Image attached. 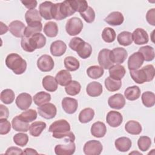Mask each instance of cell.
<instances>
[{
    "label": "cell",
    "mask_w": 155,
    "mask_h": 155,
    "mask_svg": "<svg viewBox=\"0 0 155 155\" xmlns=\"http://www.w3.org/2000/svg\"><path fill=\"white\" fill-rule=\"evenodd\" d=\"M94 116V111L91 108L83 109L79 114V120L81 123L86 124L90 122Z\"/></svg>",
    "instance_id": "8d00e7d4"
},
{
    "label": "cell",
    "mask_w": 155,
    "mask_h": 155,
    "mask_svg": "<svg viewBox=\"0 0 155 155\" xmlns=\"http://www.w3.org/2000/svg\"><path fill=\"white\" fill-rule=\"evenodd\" d=\"M83 28V23L81 19L77 17L69 19L65 25V30L70 36H76L79 34Z\"/></svg>",
    "instance_id": "3957f363"
},
{
    "label": "cell",
    "mask_w": 155,
    "mask_h": 155,
    "mask_svg": "<svg viewBox=\"0 0 155 155\" xmlns=\"http://www.w3.org/2000/svg\"><path fill=\"white\" fill-rule=\"evenodd\" d=\"M108 70L110 77L117 81H120L126 73L124 67L119 64L113 65Z\"/></svg>",
    "instance_id": "7402d4cb"
},
{
    "label": "cell",
    "mask_w": 155,
    "mask_h": 155,
    "mask_svg": "<svg viewBox=\"0 0 155 155\" xmlns=\"http://www.w3.org/2000/svg\"><path fill=\"white\" fill-rule=\"evenodd\" d=\"M25 19L27 24L41 22L42 17L38 10H28L25 14Z\"/></svg>",
    "instance_id": "e575fe53"
},
{
    "label": "cell",
    "mask_w": 155,
    "mask_h": 155,
    "mask_svg": "<svg viewBox=\"0 0 155 155\" xmlns=\"http://www.w3.org/2000/svg\"><path fill=\"white\" fill-rule=\"evenodd\" d=\"M104 73L103 68L98 65L89 67L87 70V74L89 78L94 79H99L103 76Z\"/></svg>",
    "instance_id": "b9f144b4"
},
{
    "label": "cell",
    "mask_w": 155,
    "mask_h": 155,
    "mask_svg": "<svg viewBox=\"0 0 155 155\" xmlns=\"http://www.w3.org/2000/svg\"><path fill=\"white\" fill-rule=\"evenodd\" d=\"M25 24L21 21L15 20L11 22L8 26L10 32L16 38H22L25 29Z\"/></svg>",
    "instance_id": "7c38bea8"
},
{
    "label": "cell",
    "mask_w": 155,
    "mask_h": 155,
    "mask_svg": "<svg viewBox=\"0 0 155 155\" xmlns=\"http://www.w3.org/2000/svg\"><path fill=\"white\" fill-rule=\"evenodd\" d=\"M127 56V50L122 47H116L112 50L110 53V58L113 64H120L123 63Z\"/></svg>",
    "instance_id": "52a82bcc"
},
{
    "label": "cell",
    "mask_w": 155,
    "mask_h": 155,
    "mask_svg": "<svg viewBox=\"0 0 155 155\" xmlns=\"http://www.w3.org/2000/svg\"><path fill=\"white\" fill-rule=\"evenodd\" d=\"M62 107L64 111L68 114L74 113L78 107V102L76 99L66 97L62 100Z\"/></svg>",
    "instance_id": "5bb4252c"
},
{
    "label": "cell",
    "mask_w": 155,
    "mask_h": 155,
    "mask_svg": "<svg viewBox=\"0 0 155 155\" xmlns=\"http://www.w3.org/2000/svg\"><path fill=\"white\" fill-rule=\"evenodd\" d=\"M117 39L120 45L128 46L133 42L132 33L127 31H122L117 35Z\"/></svg>",
    "instance_id": "ab89813d"
},
{
    "label": "cell",
    "mask_w": 155,
    "mask_h": 155,
    "mask_svg": "<svg viewBox=\"0 0 155 155\" xmlns=\"http://www.w3.org/2000/svg\"><path fill=\"white\" fill-rule=\"evenodd\" d=\"M54 63L53 58L48 54H43L37 60V67L42 72H48L53 70Z\"/></svg>",
    "instance_id": "8992f818"
},
{
    "label": "cell",
    "mask_w": 155,
    "mask_h": 155,
    "mask_svg": "<svg viewBox=\"0 0 155 155\" xmlns=\"http://www.w3.org/2000/svg\"><path fill=\"white\" fill-rule=\"evenodd\" d=\"M13 139L16 145L22 147L27 144L28 142V136L27 134L19 133L14 135Z\"/></svg>",
    "instance_id": "816d5d0a"
},
{
    "label": "cell",
    "mask_w": 155,
    "mask_h": 155,
    "mask_svg": "<svg viewBox=\"0 0 155 155\" xmlns=\"http://www.w3.org/2000/svg\"><path fill=\"white\" fill-rule=\"evenodd\" d=\"M42 84L45 90L49 92H54L58 89V83L55 79L52 76H45L42 81Z\"/></svg>",
    "instance_id": "484cf974"
},
{
    "label": "cell",
    "mask_w": 155,
    "mask_h": 155,
    "mask_svg": "<svg viewBox=\"0 0 155 155\" xmlns=\"http://www.w3.org/2000/svg\"><path fill=\"white\" fill-rule=\"evenodd\" d=\"M85 42L79 37L73 38L69 42V47L76 52L79 51L84 46Z\"/></svg>",
    "instance_id": "f907efd6"
},
{
    "label": "cell",
    "mask_w": 155,
    "mask_h": 155,
    "mask_svg": "<svg viewBox=\"0 0 155 155\" xmlns=\"http://www.w3.org/2000/svg\"><path fill=\"white\" fill-rule=\"evenodd\" d=\"M76 146L74 142H70L66 145L59 144L54 147V153L57 155H71L74 154Z\"/></svg>",
    "instance_id": "2e32d148"
},
{
    "label": "cell",
    "mask_w": 155,
    "mask_h": 155,
    "mask_svg": "<svg viewBox=\"0 0 155 155\" xmlns=\"http://www.w3.org/2000/svg\"><path fill=\"white\" fill-rule=\"evenodd\" d=\"M143 61L144 59L140 52L137 51L133 53L128 60V69L130 71L138 70L143 65Z\"/></svg>",
    "instance_id": "30bf717a"
},
{
    "label": "cell",
    "mask_w": 155,
    "mask_h": 155,
    "mask_svg": "<svg viewBox=\"0 0 155 155\" xmlns=\"http://www.w3.org/2000/svg\"><path fill=\"white\" fill-rule=\"evenodd\" d=\"M80 15L87 23H92L95 19V12L91 7H88L85 11L80 13Z\"/></svg>",
    "instance_id": "f5cc1de1"
},
{
    "label": "cell",
    "mask_w": 155,
    "mask_h": 155,
    "mask_svg": "<svg viewBox=\"0 0 155 155\" xmlns=\"http://www.w3.org/2000/svg\"><path fill=\"white\" fill-rule=\"evenodd\" d=\"M52 136L56 139H65V141L68 142H74L75 140L74 134L70 131H67L62 133H53Z\"/></svg>",
    "instance_id": "11a10c76"
},
{
    "label": "cell",
    "mask_w": 155,
    "mask_h": 155,
    "mask_svg": "<svg viewBox=\"0 0 155 155\" xmlns=\"http://www.w3.org/2000/svg\"><path fill=\"white\" fill-rule=\"evenodd\" d=\"M110 51L111 50L109 49L104 48L101 50L98 54V63L102 68L106 70L109 69L112 65H113V63L110 58Z\"/></svg>",
    "instance_id": "9c48e42d"
},
{
    "label": "cell",
    "mask_w": 155,
    "mask_h": 155,
    "mask_svg": "<svg viewBox=\"0 0 155 155\" xmlns=\"http://www.w3.org/2000/svg\"><path fill=\"white\" fill-rule=\"evenodd\" d=\"M73 10L76 12L82 13L88 8V3L85 0H68Z\"/></svg>",
    "instance_id": "ee69618b"
},
{
    "label": "cell",
    "mask_w": 155,
    "mask_h": 155,
    "mask_svg": "<svg viewBox=\"0 0 155 155\" xmlns=\"http://www.w3.org/2000/svg\"><path fill=\"white\" fill-rule=\"evenodd\" d=\"M105 88L109 91H116L119 90L122 86V82L111 78L110 76L107 78L104 82Z\"/></svg>",
    "instance_id": "60d3db41"
},
{
    "label": "cell",
    "mask_w": 155,
    "mask_h": 155,
    "mask_svg": "<svg viewBox=\"0 0 155 155\" xmlns=\"http://www.w3.org/2000/svg\"><path fill=\"white\" fill-rule=\"evenodd\" d=\"M22 154H38V153L35 149L27 148L23 151Z\"/></svg>",
    "instance_id": "e7e4bbea"
},
{
    "label": "cell",
    "mask_w": 155,
    "mask_h": 155,
    "mask_svg": "<svg viewBox=\"0 0 155 155\" xmlns=\"http://www.w3.org/2000/svg\"><path fill=\"white\" fill-rule=\"evenodd\" d=\"M141 99L143 105L146 107L150 108L155 104V94L153 92L147 91L143 93Z\"/></svg>",
    "instance_id": "f6af8a7d"
},
{
    "label": "cell",
    "mask_w": 155,
    "mask_h": 155,
    "mask_svg": "<svg viewBox=\"0 0 155 155\" xmlns=\"http://www.w3.org/2000/svg\"><path fill=\"white\" fill-rule=\"evenodd\" d=\"M103 150L101 142L96 140H91L87 142L84 146L83 151L86 155H99Z\"/></svg>",
    "instance_id": "277c9868"
},
{
    "label": "cell",
    "mask_w": 155,
    "mask_h": 155,
    "mask_svg": "<svg viewBox=\"0 0 155 155\" xmlns=\"http://www.w3.org/2000/svg\"><path fill=\"white\" fill-rule=\"evenodd\" d=\"M22 150L17 147H10L7 148L5 154H22Z\"/></svg>",
    "instance_id": "6125c7cd"
},
{
    "label": "cell",
    "mask_w": 155,
    "mask_h": 155,
    "mask_svg": "<svg viewBox=\"0 0 155 155\" xmlns=\"http://www.w3.org/2000/svg\"><path fill=\"white\" fill-rule=\"evenodd\" d=\"M91 53H92V47L89 43L86 42L84 46L82 47V48H81L79 51L77 52L79 56L84 59L89 58L91 56Z\"/></svg>",
    "instance_id": "db71d44e"
},
{
    "label": "cell",
    "mask_w": 155,
    "mask_h": 155,
    "mask_svg": "<svg viewBox=\"0 0 155 155\" xmlns=\"http://www.w3.org/2000/svg\"><path fill=\"white\" fill-rule=\"evenodd\" d=\"M15 103L20 110H26L32 103L31 96L27 93H22L16 97Z\"/></svg>",
    "instance_id": "8fae6325"
},
{
    "label": "cell",
    "mask_w": 155,
    "mask_h": 155,
    "mask_svg": "<svg viewBox=\"0 0 155 155\" xmlns=\"http://www.w3.org/2000/svg\"><path fill=\"white\" fill-rule=\"evenodd\" d=\"M106 121L110 127H117L122 123L123 117L118 111H110L107 114Z\"/></svg>",
    "instance_id": "e0dca14e"
},
{
    "label": "cell",
    "mask_w": 155,
    "mask_h": 155,
    "mask_svg": "<svg viewBox=\"0 0 155 155\" xmlns=\"http://www.w3.org/2000/svg\"><path fill=\"white\" fill-rule=\"evenodd\" d=\"M114 145L119 151L126 152L131 147L132 142L128 137H120L115 140Z\"/></svg>",
    "instance_id": "cb8c5ba5"
},
{
    "label": "cell",
    "mask_w": 155,
    "mask_h": 155,
    "mask_svg": "<svg viewBox=\"0 0 155 155\" xmlns=\"http://www.w3.org/2000/svg\"><path fill=\"white\" fill-rule=\"evenodd\" d=\"M104 21L110 25L116 26L120 25L123 23L124 18L120 12H113L105 18Z\"/></svg>",
    "instance_id": "ffe728a7"
},
{
    "label": "cell",
    "mask_w": 155,
    "mask_h": 155,
    "mask_svg": "<svg viewBox=\"0 0 155 155\" xmlns=\"http://www.w3.org/2000/svg\"><path fill=\"white\" fill-rule=\"evenodd\" d=\"M38 111L42 117L46 119H51L56 116L57 108L53 104L48 102L38 107Z\"/></svg>",
    "instance_id": "5b68a950"
},
{
    "label": "cell",
    "mask_w": 155,
    "mask_h": 155,
    "mask_svg": "<svg viewBox=\"0 0 155 155\" xmlns=\"http://www.w3.org/2000/svg\"><path fill=\"white\" fill-rule=\"evenodd\" d=\"M67 45L61 40L53 42L50 45V53L54 56H61L66 51Z\"/></svg>",
    "instance_id": "d6986e66"
},
{
    "label": "cell",
    "mask_w": 155,
    "mask_h": 155,
    "mask_svg": "<svg viewBox=\"0 0 155 155\" xmlns=\"http://www.w3.org/2000/svg\"><path fill=\"white\" fill-rule=\"evenodd\" d=\"M81 85L76 81H71L65 87V92L70 96H76L81 91Z\"/></svg>",
    "instance_id": "7bdbcfd3"
},
{
    "label": "cell",
    "mask_w": 155,
    "mask_h": 155,
    "mask_svg": "<svg viewBox=\"0 0 155 155\" xmlns=\"http://www.w3.org/2000/svg\"><path fill=\"white\" fill-rule=\"evenodd\" d=\"M75 12L71 8L68 0L53 4L51 10L53 19L61 21L73 15Z\"/></svg>",
    "instance_id": "7a4b0ae2"
},
{
    "label": "cell",
    "mask_w": 155,
    "mask_h": 155,
    "mask_svg": "<svg viewBox=\"0 0 155 155\" xmlns=\"http://www.w3.org/2000/svg\"><path fill=\"white\" fill-rule=\"evenodd\" d=\"M44 32L49 38H54L58 33V27L55 22L49 21L44 27Z\"/></svg>",
    "instance_id": "d590c367"
},
{
    "label": "cell",
    "mask_w": 155,
    "mask_h": 155,
    "mask_svg": "<svg viewBox=\"0 0 155 155\" xmlns=\"http://www.w3.org/2000/svg\"><path fill=\"white\" fill-rule=\"evenodd\" d=\"M15 93L11 89H5L2 90L0 94L1 101L5 104H12L15 99Z\"/></svg>",
    "instance_id": "bcb514c9"
},
{
    "label": "cell",
    "mask_w": 155,
    "mask_h": 155,
    "mask_svg": "<svg viewBox=\"0 0 155 155\" xmlns=\"http://www.w3.org/2000/svg\"><path fill=\"white\" fill-rule=\"evenodd\" d=\"M146 19L148 24L153 26L155 25V8H151L147 12Z\"/></svg>",
    "instance_id": "91938a15"
},
{
    "label": "cell",
    "mask_w": 155,
    "mask_h": 155,
    "mask_svg": "<svg viewBox=\"0 0 155 155\" xmlns=\"http://www.w3.org/2000/svg\"><path fill=\"white\" fill-rule=\"evenodd\" d=\"M151 140L146 136H140L137 140V145L139 149L142 151H147L151 147Z\"/></svg>",
    "instance_id": "681fc988"
},
{
    "label": "cell",
    "mask_w": 155,
    "mask_h": 155,
    "mask_svg": "<svg viewBox=\"0 0 155 155\" xmlns=\"http://www.w3.org/2000/svg\"><path fill=\"white\" fill-rule=\"evenodd\" d=\"M11 130L10 122L5 118L0 119V134L1 135L8 134Z\"/></svg>",
    "instance_id": "9f6ffc18"
},
{
    "label": "cell",
    "mask_w": 155,
    "mask_h": 155,
    "mask_svg": "<svg viewBox=\"0 0 155 155\" xmlns=\"http://www.w3.org/2000/svg\"><path fill=\"white\" fill-rule=\"evenodd\" d=\"M9 116V111L7 107L1 104L0 105V119L5 118L7 119Z\"/></svg>",
    "instance_id": "be15d7a7"
},
{
    "label": "cell",
    "mask_w": 155,
    "mask_h": 155,
    "mask_svg": "<svg viewBox=\"0 0 155 155\" xmlns=\"http://www.w3.org/2000/svg\"><path fill=\"white\" fill-rule=\"evenodd\" d=\"M51 100V95L47 92L41 91L37 93L33 96L34 103L38 107L48 103Z\"/></svg>",
    "instance_id": "836d02e7"
},
{
    "label": "cell",
    "mask_w": 155,
    "mask_h": 155,
    "mask_svg": "<svg viewBox=\"0 0 155 155\" xmlns=\"http://www.w3.org/2000/svg\"><path fill=\"white\" fill-rule=\"evenodd\" d=\"M0 24H1V35H3L5 33L7 32L8 30H9L8 27L4 24L2 22H0Z\"/></svg>",
    "instance_id": "03108f58"
},
{
    "label": "cell",
    "mask_w": 155,
    "mask_h": 155,
    "mask_svg": "<svg viewBox=\"0 0 155 155\" xmlns=\"http://www.w3.org/2000/svg\"><path fill=\"white\" fill-rule=\"evenodd\" d=\"M70 124L65 119H60L53 122L48 129V131L52 133H62L70 131Z\"/></svg>",
    "instance_id": "ba28073f"
},
{
    "label": "cell",
    "mask_w": 155,
    "mask_h": 155,
    "mask_svg": "<svg viewBox=\"0 0 155 155\" xmlns=\"http://www.w3.org/2000/svg\"><path fill=\"white\" fill-rule=\"evenodd\" d=\"M102 38L107 43L113 42L116 39V32L111 27H105L102 32Z\"/></svg>",
    "instance_id": "c3c4849f"
},
{
    "label": "cell",
    "mask_w": 155,
    "mask_h": 155,
    "mask_svg": "<svg viewBox=\"0 0 155 155\" xmlns=\"http://www.w3.org/2000/svg\"><path fill=\"white\" fill-rule=\"evenodd\" d=\"M132 39L134 42L137 45L147 44L149 41L147 32L141 28H137L133 31L132 33Z\"/></svg>",
    "instance_id": "4fadbf2b"
},
{
    "label": "cell",
    "mask_w": 155,
    "mask_h": 155,
    "mask_svg": "<svg viewBox=\"0 0 155 155\" xmlns=\"http://www.w3.org/2000/svg\"><path fill=\"white\" fill-rule=\"evenodd\" d=\"M64 66L67 70L70 71H74L79 69L80 67L79 61L74 57L67 56L64 61Z\"/></svg>",
    "instance_id": "74e56055"
},
{
    "label": "cell",
    "mask_w": 155,
    "mask_h": 155,
    "mask_svg": "<svg viewBox=\"0 0 155 155\" xmlns=\"http://www.w3.org/2000/svg\"><path fill=\"white\" fill-rule=\"evenodd\" d=\"M55 79L59 85L65 87L72 81L71 75L70 72L67 70H60L56 74Z\"/></svg>",
    "instance_id": "4316f807"
},
{
    "label": "cell",
    "mask_w": 155,
    "mask_h": 155,
    "mask_svg": "<svg viewBox=\"0 0 155 155\" xmlns=\"http://www.w3.org/2000/svg\"><path fill=\"white\" fill-rule=\"evenodd\" d=\"M103 91L102 85L96 81L89 83L86 88V91L88 96L91 97H97L100 96Z\"/></svg>",
    "instance_id": "d4e9b609"
},
{
    "label": "cell",
    "mask_w": 155,
    "mask_h": 155,
    "mask_svg": "<svg viewBox=\"0 0 155 155\" xmlns=\"http://www.w3.org/2000/svg\"><path fill=\"white\" fill-rule=\"evenodd\" d=\"M125 129L127 133L133 135H138L142 131V126L136 120H129L125 125Z\"/></svg>",
    "instance_id": "4dcf8cb0"
},
{
    "label": "cell",
    "mask_w": 155,
    "mask_h": 155,
    "mask_svg": "<svg viewBox=\"0 0 155 155\" xmlns=\"http://www.w3.org/2000/svg\"><path fill=\"white\" fill-rule=\"evenodd\" d=\"M138 51L142 54L144 59V61H147V62L151 61L154 58L155 53H154V48L150 45H145V46L141 47L139 49Z\"/></svg>",
    "instance_id": "f35d334b"
},
{
    "label": "cell",
    "mask_w": 155,
    "mask_h": 155,
    "mask_svg": "<svg viewBox=\"0 0 155 155\" xmlns=\"http://www.w3.org/2000/svg\"><path fill=\"white\" fill-rule=\"evenodd\" d=\"M130 74L132 79L138 84H142L147 82V76L143 68L140 70H130Z\"/></svg>",
    "instance_id": "f1b7e54d"
},
{
    "label": "cell",
    "mask_w": 155,
    "mask_h": 155,
    "mask_svg": "<svg viewBox=\"0 0 155 155\" xmlns=\"http://www.w3.org/2000/svg\"><path fill=\"white\" fill-rule=\"evenodd\" d=\"M21 45L22 48V49L27 51V52H33L34 51V50H33V48H31L29 41H28V37H25V36H23L21 39Z\"/></svg>",
    "instance_id": "680465c9"
},
{
    "label": "cell",
    "mask_w": 155,
    "mask_h": 155,
    "mask_svg": "<svg viewBox=\"0 0 155 155\" xmlns=\"http://www.w3.org/2000/svg\"><path fill=\"white\" fill-rule=\"evenodd\" d=\"M53 3L51 1H44L39 6V12L44 19L50 20L53 19L51 15V10Z\"/></svg>",
    "instance_id": "44dd1931"
},
{
    "label": "cell",
    "mask_w": 155,
    "mask_h": 155,
    "mask_svg": "<svg viewBox=\"0 0 155 155\" xmlns=\"http://www.w3.org/2000/svg\"><path fill=\"white\" fill-rule=\"evenodd\" d=\"M46 124L42 121H36L33 122L29 127L30 134L33 137L40 136L42 131L46 128Z\"/></svg>",
    "instance_id": "d6a6232c"
},
{
    "label": "cell",
    "mask_w": 155,
    "mask_h": 155,
    "mask_svg": "<svg viewBox=\"0 0 155 155\" xmlns=\"http://www.w3.org/2000/svg\"><path fill=\"white\" fill-rule=\"evenodd\" d=\"M108 104L111 108L120 110L125 106V99L122 94L116 93L108 98Z\"/></svg>",
    "instance_id": "9a60e30c"
},
{
    "label": "cell",
    "mask_w": 155,
    "mask_h": 155,
    "mask_svg": "<svg viewBox=\"0 0 155 155\" xmlns=\"http://www.w3.org/2000/svg\"><path fill=\"white\" fill-rule=\"evenodd\" d=\"M22 4L28 10L35 9L38 4V2L36 0H31V1H21Z\"/></svg>",
    "instance_id": "94428289"
},
{
    "label": "cell",
    "mask_w": 155,
    "mask_h": 155,
    "mask_svg": "<svg viewBox=\"0 0 155 155\" xmlns=\"http://www.w3.org/2000/svg\"><path fill=\"white\" fill-rule=\"evenodd\" d=\"M125 97L131 101L137 100L140 96V90L139 87L133 85L127 88L124 91Z\"/></svg>",
    "instance_id": "1f68e13d"
},
{
    "label": "cell",
    "mask_w": 155,
    "mask_h": 155,
    "mask_svg": "<svg viewBox=\"0 0 155 155\" xmlns=\"http://www.w3.org/2000/svg\"><path fill=\"white\" fill-rule=\"evenodd\" d=\"M6 66L16 74L19 75L24 73L27 68L26 61L17 53H10L5 58Z\"/></svg>",
    "instance_id": "6da1fadb"
},
{
    "label": "cell",
    "mask_w": 155,
    "mask_h": 155,
    "mask_svg": "<svg viewBox=\"0 0 155 155\" xmlns=\"http://www.w3.org/2000/svg\"><path fill=\"white\" fill-rule=\"evenodd\" d=\"M91 134L95 137H103L107 133V127L102 122L97 121L94 122L91 127Z\"/></svg>",
    "instance_id": "603a6c76"
},
{
    "label": "cell",
    "mask_w": 155,
    "mask_h": 155,
    "mask_svg": "<svg viewBox=\"0 0 155 155\" xmlns=\"http://www.w3.org/2000/svg\"><path fill=\"white\" fill-rule=\"evenodd\" d=\"M12 126L14 130L19 132H27L30 127L29 124L21 120L18 115L13 118L12 120Z\"/></svg>",
    "instance_id": "83f0119b"
},
{
    "label": "cell",
    "mask_w": 155,
    "mask_h": 155,
    "mask_svg": "<svg viewBox=\"0 0 155 155\" xmlns=\"http://www.w3.org/2000/svg\"><path fill=\"white\" fill-rule=\"evenodd\" d=\"M29 42L31 48L35 51L36 49H40L44 47L46 44V38L41 33L35 34L31 37H28Z\"/></svg>",
    "instance_id": "ac0fdd59"
},
{
    "label": "cell",
    "mask_w": 155,
    "mask_h": 155,
    "mask_svg": "<svg viewBox=\"0 0 155 155\" xmlns=\"http://www.w3.org/2000/svg\"><path fill=\"white\" fill-rule=\"evenodd\" d=\"M42 24L41 22H37L27 24V26L25 27L24 31V36L31 37L35 34L40 33L42 31Z\"/></svg>",
    "instance_id": "f546056e"
},
{
    "label": "cell",
    "mask_w": 155,
    "mask_h": 155,
    "mask_svg": "<svg viewBox=\"0 0 155 155\" xmlns=\"http://www.w3.org/2000/svg\"><path fill=\"white\" fill-rule=\"evenodd\" d=\"M19 117L24 122H31L37 118V112L33 109H28L18 115Z\"/></svg>",
    "instance_id": "7dc6e473"
},
{
    "label": "cell",
    "mask_w": 155,
    "mask_h": 155,
    "mask_svg": "<svg viewBox=\"0 0 155 155\" xmlns=\"http://www.w3.org/2000/svg\"><path fill=\"white\" fill-rule=\"evenodd\" d=\"M143 69L145 70L147 76V82L151 81L154 78V66L151 64L147 65L143 67Z\"/></svg>",
    "instance_id": "6f0895ef"
}]
</instances>
